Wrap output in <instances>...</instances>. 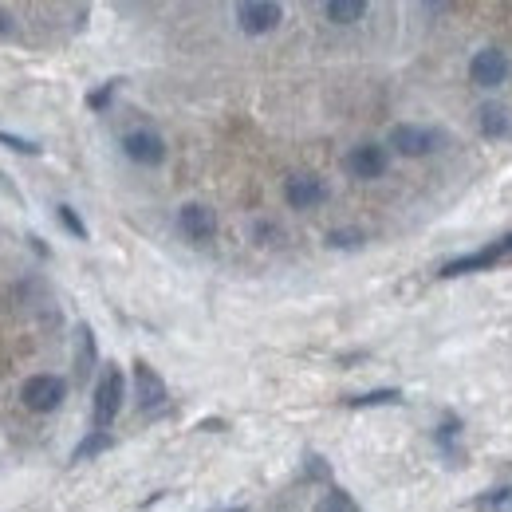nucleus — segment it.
Segmentation results:
<instances>
[{
    "instance_id": "412c9836",
    "label": "nucleus",
    "mask_w": 512,
    "mask_h": 512,
    "mask_svg": "<svg viewBox=\"0 0 512 512\" xmlns=\"http://www.w3.org/2000/svg\"><path fill=\"white\" fill-rule=\"evenodd\" d=\"M367 233L363 229H331L327 233V249H363Z\"/></svg>"
},
{
    "instance_id": "20e7f679",
    "label": "nucleus",
    "mask_w": 512,
    "mask_h": 512,
    "mask_svg": "<svg viewBox=\"0 0 512 512\" xmlns=\"http://www.w3.org/2000/svg\"><path fill=\"white\" fill-rule=\"evenodd\" d=\"M442 142H446L442 130L414 127V123H398V127H390V134H386V150H394V154H402V158H426V154H434Z\"/></svg>"
},
{
    "instance_id": "423d86ee",
    "label": "nucleus",
    "mask_w": 512,
    "mask_h": 512,
    "mask_svg": "<svg viewBox=\"0 0 512 512\" xmlns=\"http://www.w3.org/2000/svg\"><path fill=\"white\" fill-rule=\"evenodd\" d=\"M343 166H347L351 178H359V182H375V178H383L386 170H390V150H386L383 142H359V146L347 150Z\"/></svg>"
},
{
    "instance_id": "a878e982",
    "label": "nucleus",
    "mask_w": 512,
    "mask_h": 512,
    "mask_svg": "<svg viewBox=\"0 0 512 512\" xmlns=\"http://www.w3.org/2000/svg\"><path fill=\"white\" fill-rule=\"evenodd\" d=\"M197 430H225V418H205L197 422Z\"/></svg>"
},
{
    "instance_id": "39448f33",
    "label": "nucleus",
    "mask_w": 512,
    "mask_h": 512,
    "mask_svg": "<svg viewBox=\"0 0 512 512\" xmlns=\"http://www.w3.org/2000/svg\"><path fill=\"white\" fill-rule=\"evenodd\" d=\"M64 398H67V379H60V375H32L28 383L20 386V402L32 414H52V410L64 406Z\"/></svg>"
},
{
    "instance_id": "aec40b11",
    "label": "nucleus",
    "mask_w": 512,
    "mask_h": 512,
    "mask_svg": "<svg viewBox=\"0 0 512 512\" xmlns=\"http://www.w3.org/2000/svg\"><path fill=\"white\" fill-rule=\"evenodd\" d=\"M56 217H60L64 233H71L75 241H91V229H87V221L79 217V209H75V205H67V201H60V205H56Z\"/></svg>"
},
{
    "instance_id": "9d476101",
    "label": "nucleus",
    "mask_w": 512,
    "mask_h": 512,
    "mask_svg": "<svg viewBox=\"0 0 512 512\" xmlns=\"http://www.w3.org/2000/svg\"><path fill=\"white\" fill-rule=\"evenodd\" d=\"M178 233L190 241V245H209L217 237V213L205 205V201H186L178 209Z\"/></svg>"
},
{
    "instance_id": "f8f14e48",
    "label": "nucleus",
    "mask_w": 512,
    "mask_h": 512,
    "mask_svg": "<svg viewBox=\"0 0 512 512\" xmlns=\"http://www.w3.org/2000/svg\"><path fill=\"white\" fill-rule=\"evenodd\" d=\"M284 201H288V209H316L327 201V182L320 174H292L284 182Z\"/></svg>"
},
{
    "instance_id": "4be33fe9",
    "label": "nucleus",
    "mask_w": 512,
    "mask_h": 512,
    "mask_svg": "<svg viewBox=\"0 0 512 512\" xmlns=\"http://www.w3.org/2000/svg\"><path fill=\"white\" fill-rule=\"evenodd\" d=\"M0 146H8L12 154H28V158L44 154V146H40V142H32V138H24V134H12V130H0Z\"/></svg>"
},
{
    "instance_id": "9b49d317",
    "label": "nucleus",
    "mask_w": 512,
    "mask_h": 512,
    "mask_svg": "<svg viewBox=\"0 0 512 512\" xmlns=\"http://www.w3.org/2000/svg\"><path fill=\"white\" fill-rule=\"evenodd\" d=\"M233 16H237V28H241L245 36H268V32L280 24L284 8H280L276 0H241Z\"/></svg>"
},
{
    "instance_id": "393cba45",
    "label": "nucleus",
    "mask_w": 512,
    "mask_h": 512,
    "mask_svg": "<svg viewBox=\"0 0 512 512\" xmlns=\"http://www.w3.org/2000/svg\"><path fill=\"white\" fill-rule=\"evenodd\" d=\"M12 36H16V16L0 4V40H12Z\"/></svg>"
},
{
    "instance_id": "a211bd4d",
    "label": "nucleus",
    "mask_w": 512,
    "mask_h": 512,
    "mask_svg": "<svg viewBox=\"0 0 512 512\" xmlns=\"http://www.w3.org/2000/svg\"><path fill=\"white\" fill-rule=\"evenodd\" d=\"M473 509L477 512H512V485H493L485 493L473 497Z\"/></svg>"
},
{
    "instance_id": "dca6fc26",
    "label": "nucleus",
    "mask_w": 512,
    "mask_h": 512,
    "mask_svg": "<svg viewBox=\"0 0 512 512\" xmlns=\"http://www.w3.org/2000/svg\"><path fill=\"white\" fill-rule=\"evenodd\" d=\"M323 16L331 24H359L367 16V0H327L323 4Z\"/></svg>"
},
{
    "instance_id": "6ab92c4d",
    "label": "nucleus",
    "mask_w": 512,
    "mask_h": 512,
    "mask_svg": "<svg viewBox=\"0 0 512 512\" xmlns=\"http://www.w3.org/2000/svg\"><path fill=\"white\" fill-rule=\"evenodd\" d=\"M119 87H123V79H107V83H99V87H91L87 91V111H95V115H103L111 103H115V95H119Z\"/></svg>"
},
{
    "instance_id": "f03ea898",
    "label": "nucleus",
    "mask_w": 512,
    "mask_h": 512,
    "mask_svg": "<svg viewBox=\"0 0 512 512\" xmlns=\"http://www.w3.org/2000/svg\"><path fill=\"white\" fill-rule=\"evenodd\" d=\"M505 260H512V233L497 237L493 245H485V249H477V253H465V256L446 260V264L438 268V276H442V280H457V276L489 272V268H497V264H505Z\"/></svg>"
},
{
    "instance_id": "ddd939ff",
    "label": "nucleus",
    "mask_w": 512,
    "mask_h": 512,
    "mask_svg": "<svg viewBox=\"0 0 512 512\" xmlns=\"http://www.w3.org/2000/svg\"><path fill=\"white\" fill-rule=\"evenodd\" d=\"M477 130H481V138H505L512 134V115L497 103H485L477 111Z\"/></svg>"
},
{
    "instance_id": "5701e85b",
    "label": "nucleus",
    "mask_w": 512,
    "mask_h": 512,
    "mask_svg": "<svg viewBox=\"0 0 512 512\" xmlns=\"http://www.w3.org/2000/svg\"><path fill=\"white\" fill-rule=\"evenodd\" d=\"M316 512H363V509L351 501V493H347V489H331V493L320 501V509Z\"/></svg>"
},
{
    "instance_id": "bb28decb",
    "label": "nucleus",
    "mask_w": 512,
    "mask_h": 512,
    "mask_svg": "<svg viewBox=\"0 0 512 512\" xmlns=\"http://www.w3.org/2000/svg\"><path fill=\"white\" fill-rule=\"evenodd\" d=\"M28 241H32V249H36L40 256H52V249H48V245H44V241H40L36 233H28Z\"/></svg>"
},
{
    "instance_id": "f3484780",
    "label": "nucleus",
    "mask_w": 512,
    "mask_h": 512,
    "mask_svg": "<svg viewBox=\"0 0 512 512\" xmlns=\"http://www.w3.org/2000/svg\"><path fill=\"white\" fill-rule=\"evenodd\" d=\"M115 446V438L107 434V430H91L79 446L71 449V465H83V461H95L99 453H107V449Z\"/></svg>"
},
{
    "instance_id": "2eb2a0df",
    "label": "nucleus",
    "mask_w": 512,
    "mask_h": 512,
    "mask_svg": "<svg viewBox=\"0 0 512 512\" xmlns=\"http://www.w3.org/2000/svg\"><path fill=\"white\" fill-rule=\"evenodd\" d=\"M351 410H375V406H402V390L394 386H379V390H363V394H351L347 398Z\"/></svg>"
},
{
    "instance_id": "6e6552de",
    "label": "nucleus",
    "mask_w": 512,
    "mask_h": 512,
    "mask_svg": "<svg viewBox=\"0 0 512 512\" xmlns=\"http://www.w3.org/2000/svg\"><path fill=\"white\" fill-rule=\"evenodd\" d=\"M99 371V339L91 323H75V339H71V379L83 386Z\"/></svg>"
},
{
    "instance_id": "1a4fd4ad",
    "label": "nucleus",
    "mask_w": 512,
    "mask_h": 512,
    "mask_svg": "<svg viewBox=\"0 0 512 512\" xmlns=\"http://www.w3.org/2000/svg\"><path fill=\"white\" fill-rule=\"evenodd\" d=\"M509 75H512V60L501 48H481V52L469 60V79H473L477 87H485V91L505 87Z\"/></svg>"
},
{
    "instance_id": "cd10ccee",
    "label": "nucleus",
    "mask_w": 512,
    "mask_h": 512,
    "mask_svg": "<svg viewBox=\"0 0 512 512\" xmlns=\"http://www.w3.org/2000/svg\"><path fill=\"white\" fill-rule=\"evenodd\" d=\"M221 512H249L245 505H233V509H221Z\"/></svg>"
},
{
    "instance_id": "0eeeda50",
    "label": "nucleus",
    "mask_w": 512,
    "mask_h": 512,
    "mask_svg": "<svg viewBox=\"0 0 512 512\" xmlns=\"http://www.w3.org/2000/svg\"><path fill=\"white\" fill-rule=\"evenodd\" d=\"M123 154H127L130 162H138V166H162L166 162V138L158 134L154 127H134L123 134Z\"/></svg>"
},
{
    "instance_id": "4468645a",
    "label": "nucleus",
    "mask_w": 512,
    "mask_h": 512,
    "mask_svg": "<svg viewBox=\"0 0 512 512\" xmlns=\"http://www.w3.org/2000/svg\"><path fill=\"white\" fill-rule=\"evenodd\" d=\"M434 446L442 449V457H446L449 465L461 461V418H453V414L442 418V426L434 430Z\"/></svg>"
},
{
    "instance_id": "f257e3e1",
    "label": "nucleus",
    "mask_w": 512,
    "mask_h": 512,
    "mask_svg": "<svg viewBox=\"0 0 512 512\" xmlns=\"http://www.w3.org/2000/svg\"><path fill=\"white\" fill-rule=\"evenodd\" d=\"M123 402H127V375L115 363H107L103 375H99V383H95V402H91L95 430H111L115 418L123 414Z\"/></svg>"
},
{
    "instance_id": "b1692460",
    "label": "nucleus",
    "mask_w": 512,
    "mask_h": 512,
    "mask_svg": "<svg viewBox=\"0 0 512 512\" xmlns=\"http://www.w3.org/2000/svg\"><path fill=\"white\" fill-rule=\"evenodd\" d=\"M304 481H331V465L323 461L320 453H308L304 457Z\"/></svg>"
},
{
    "instance_id": "7ed1b4c3",
    "label": "nucleus",
    "mask_w": 512,
    "mask_h": 512,
    "mask_svg": "<svg viewBox=\"0 0 512 512\" xmlns=\"http://www.w3.org/2000/svg\"><path fill=\"white\" fill-rule=\"evenodd\" d=\"M130 379H134V402H138V410L146 418H154V414H162L170 406V386H166V379L146 359H134Z\"/></svg>"
}]
</instances>
